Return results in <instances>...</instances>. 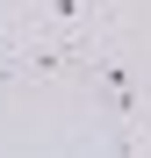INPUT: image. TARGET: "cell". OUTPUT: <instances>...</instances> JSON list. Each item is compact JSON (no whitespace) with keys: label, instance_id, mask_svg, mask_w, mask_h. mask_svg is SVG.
I'll return each mask as SVG.
<instances>
[{"label":"cell","instance_id":"cell-1","mask_svg":"<svg viewBox=\"0 0 151 158\" xmlns=\"http://www.w3.org/2000/svg\"><path fill=\"white\" fill-rule=\"evenodd\" d=\"M43 15H50V29L72 36V29H94V22H101V0H50Z\"/></svg>","mask_w":151,"mask_h":158}]
</instances>
